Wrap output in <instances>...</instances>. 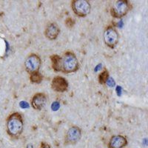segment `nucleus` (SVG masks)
I'll list each match as a JSON object with an SVG mask.
<instances>
[{"instance_id":"8","label":"nucleus","mask_w":148,"mask_h":148,"mask_svg":"<svg viewBox=\"0 0 148 148\" xmlns=\"http://www.w3.org/2000/svg\"><path fill=\"white\" fill-rule=\"evenodd\" d=\"M69 84L65 78L60 76H56L52 79L51 88L57 92H64L68 90Z\"/></svg>"},{"instance_id":"10","label":"nucleus","mask_w":148,"mask_h":148,"mask_svg":"<svg viewBox=\"0 0 148 148\" xmlns=\"http://www.w3.org/2000/svg\"><path fill=\"white\" fill-rule=\"evenodd\" d=\"M127 139L122 135L113 136L108 142V148H124L127 145Z\"/></svg>"},{"instance_id":"17","label":"nucleus","mask_w":148,"mask_h":148,"mask_svg":"<svg viewBox=\"0 0 148 148\" xmlns=\"http://www.w3.org/2000/svg\"><path fill=\"white\" fill-rule=\"evenodd\" d=\"M59 108V104L58 102H54L52 104L53 110H57Z\"/></svg>"},{"instance_id":"14","label":"nucleus","mask_w":148,"mask_h":148,"mask_svg":"<svg viewBox=\"0 0 148 148\" xmlns=\"http://www.w3.org/2000/svg\"><path fill=\"white\" fill-rule=\"evenodd\" d=\"M109 77V72L106 68H104V70L99 75V82L101 84H106Z\"/></svg>"},{"instance_id":"6","label":"nucleus","mask_w":148,"mask_h":148,"mask_svg":"<svg viewBox=\"0 0 148 148\" xmlns=\"http://www.w3.org/2000/svg\"><path fill=\"white\" fill-rule=\"evenodd\" d=\"M25 68L29 74L39 71L42 65V59L39 55L31 53L26 58L25 61Z\"/></svg>"},{"instance_id":"13","label":"nucleus","mask_w":148,"mask_h":148,"mask_svg":"<svg viewBox=\"0 0 148 148\" xmlns=\"http://www.w3.org/2000/svg\"><path fill=\"white\" fill-rule=\"evenodd\" d=\"M43 80V76L39 71L30 74V81L33 84H40Z\"/></svg>"},{"instance_id":"15","label":"nucleus","mask_w":148,"mask_h":148,"mask_svg":"<svg viewBox=\"0 0 148 148\" xmlns=\"http://www.w3.org/2000/svg\"><path fill=\"white\" fill-rule=\"evenodd\" d=\"M65 25L68 27H73V25H75V21L73 18L71 17H68L65 20Z\"/></svg>"},{"instance_id":"11","label":"nucleus","mask_w":148,"mask_h":148,"mask_svg":"<svg viewBox=\"0 0 148 148\" xmlns=\"http://www.w3.org/2000/svg\"><path fill=\"white\" fill-rule=\"evenodd\" d=\"M60 33V28L55 22L49 23L45 30V36L49 40H55L57 39Z\"/></svg>"},{"instance_id":"2","label":"nucleus","mask_w":148,"mask_h":148,"mask_svg":"<svg viewBox=\"0 0 148 148\" xmlns=\"http://www.w3.org/2000/svg\"><path fill=\"white\" fill-rule=\"evenodd\" d=\"M62 72L64 73H73L79 70V60L76 54L72 51L64 53L62 57Z\"/></svg>"},{"instance_id":"3","label":"nucleus","mask_w":148,"mask_h":148,"mask_svg":"<svg viewBox=\"0 0 148 148\" xmlns=\"http://www.w3.org/2000/svg\"><path fill=\"white\" fill-rule=\"evenodd\" d=\"M130 8V3L127 0H117L111 7L110 14L114 18H122L127 15Z\"/></svg>"},{"instance_id":"12","label":"nucleus","mask_w":148,"mask_h":148,"mask_svg":"<svg viewBox=\"0 0 148 148\" xmlns=\"http://www.w3.org/2000/svg\"><path fill=\"white\" fill-rule=\"evenodd\" d=\"M51 67L55 72H62V58L57 54H53L50 56Z\"/></svg>"},{"instance_id":"5","label":"nucleus","mask_w":148,"mask_h":148,"mask_svg":"<svg viewBox=\"0 0 148 148\" xmlns=\"http://www.w3.org/2000/svg\"><path fill=\"white\" fill-rule=\"evenodd\" d=\"M71 7L74 14L79 17H85L90 13L91 5L86 0H73Z\"/></svg>"},{"instance_id":"16","label":"nucleus","mask_w":148,"mask_h":148,"mask_svg":"<svg viewBox=\"0 0 148 148\" xmlns=\"http://www.w3.org/2000/svg\"><path fill=\"white\" fill-rule=\"evenodd\" d=\"M39 148H51V147L47 142H42L40 146H39Z\"/></svg>"},{"instance_id":"4","label":"nucleus","mask_w":148,"mask_h":148,"mask_svg":"<svg viewBox=\"0 0 148 148\" xmlns=\"http://www.w3.org/2000/svg\"><path fill=\"white\" fill-rule=\"evenodd\" d=\"M104 42L108 47L113 49L119 43V34L113 26H108L103 34Z\"/></svg>"},{"instance_id":"7","label":"nucleus","mask_w":148,"mask_h":148,"mask_svg":"<svg viewBox=\"0 0 148 148\" xmlns=\"http://www.w3.org/2000/svg\"><path fill=\"white\" fill-rule=\"evenodd\" d=\"M82 136L81 128L78 126H73L67 131L64 138V145H75L80 141Z\"/></svg>"},{"instance_id":"1","label":"nucleus","mask_w":148,"mask_h":148,"mask_svg":"<svg viewBox=\"0 0 148 148\" xmlns=\"http://www.w3.org/2000/svg\"><path fill=\"white\" fill-rule=\"evenodd\" d=\"M6 126L8 134L12 138L18 139L24 130V120L22 114L18 112L11 113L8 117Z\"/></svg>"},{"instance_id":"9","label":"nucleus","mask_w":148,"mask_h":148,"mask_svg":"<svg viewBox=\"0 0 148 148\" xmlns=\"http://www.w3.org/2000/svg\"><path fill=\"white\" fill-rule=\"evenodd\" d=\"M47 101V97L44 92H37L34 95L30 101L31 106L36 110H41L45 108Z\"/></svg>"}]
</instances>
